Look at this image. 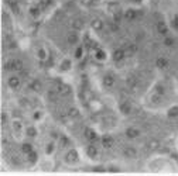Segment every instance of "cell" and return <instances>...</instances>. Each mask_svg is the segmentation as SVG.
Listing matches in <instances>:
<instances>
[{
    "mask_svg": "<svg viewBox=\"0 0 178 176\" xmlns=\"http://www.w3.org/2000/svg\"><path fill=\"white\" fill-rule=\"evenodd\" d=\"M13 128H14V131H20V130H21L23 128V125H21V123H20V121H13Z\"/></svg>",
    "mask_w": 178,
    "mask_h": 176,
    "instance_id": "cell-32",
    "label": "cell"
},
{
    "mask_svg": "<svg viewBox=\"0 0 178 176\" xmlns=\"http://www.w3.org/2000/svg\"><path fill=\"white\" fill-rule=\"evenodd\" d=\"M124 56H126V51L124 49H114V52H113V59L116 61V62H122L124 59Z\"/></svg>",
    "mask_w": 178,
    "mask_h": 176,
    "instance_id": "cell-6",
    "label": "cell"
},
{
    "mask_svg": "<svg viewBox=\"0 0 178 176\" xmlns=\"http://www.w3.org/2000/svg\"><path fill=\"white\" fill-rule=\"evenodd\" d=\"M55 151V145L54 142H49V144H47V147H45V154L47 155H51L52 152Z\"/></svg>",
    "mask_w": 178,
    "mask_h": 176,
    "instance_id": "cell-30",
    "label": "cell"
},
{
    "mask_svg": "<svg viewBox=\"0 0 178 176\" xmlns=\"http://www.w3.org/2000/svg\"><path fill=\"white\" fill-rule=\"evenodd\" d=\"M28 87H30L31 90H34V92H40L41 90V83H40V80L32 79V80L28 82Z\"/></svg>",
    "mask_w": 178,
    "mask_h": 176,
    "instance_id": "cell-12",
    "label": "cell"
},
{
    "mask_svg": "<svg viewBox=\"0 0 178 176\" xmlns=\"http://www.w3.org/2000/svg\"><path fill=\"white\" fill-rule=\"evenodd\" d=\"M85 137H86L88 141H95L97 138V134L92 130V128H86L85 130Z\"/></svg>",
    "mask_w": 178,
    "mask_h": 176,
    "instance_id": "cell-14",
    "label": "cell"
},
{
    "mask_svg": "<svg viewBox=\"0 0 178 176\" xmlns=\"http://www.w3.org/2000/svg\"><path fill=\"white\" fill-rule=\"evenodd\" d=\"M61 68L64 70H69L71 68H72V62H71L69 59H65V61H62V65H61Z\"/></svg>",
    "mask_w": 178,
    "mask_h": 176,
    "instance_id": "cell-29",
    "label": "cell"
},
{
    "mask_svg": "<svg viewBox=\"0 0 178 176\" xmlns=\"http://www.w3.org/2000/svg\"><path fill=\"white\" fill-rule=\"evenodd\" d=\"M37 58L40 59V61H45V59H47V51L44 48H38L37 49Z\"/></svg>",
    "mask_w": 178,
    "mask_h": 176,
    "instance_id": "cell-25",
    "label": "cell"
},
{
    "mask_svg": "<svg viewBox=\"0 0 178 176\" xmlns=\"http://www.w3.org/2000/svg\"><path fill=\"white\" fill-rule=\"evenodd\" d=\"M167 116H168L170 118H175V117H178V106L170 107V109H168V111H167Z\"/></svg>",
    "mask_w": 178,
    "mask_h": 176,
    "instance_id": "cell-18",
    "label": "cell"
},
{
    "mask_svg": "<svg viewBox=\"0 0 178 176\" xmlns=\"http://www.w3.org/2000/svg\"><path fill=\"white\" fill-rule=\"evenodd\" d=\"M151 101H153V103H156V104H158V103L161 101V97L158 96V95H154V96L151 97Z\"/></svg>",
    "mask_w": 178,
    "mask_h": 176,
    "instance_id": "cell-35",
    "label": "cell"
},
{
    "mask_svg": "<svg viewBox=\"0 0 178 176\" xmlns=\"http://www.w3.org/2000/svg\"><path fill=\"white\" fill-rule=\"evenodd\" d=\"M4 123H6V114L3 113V114H1V124H4Z\"/></svg>",
    "mask_w": 178,
    "mask_h": 176,
    "instance_id": "cell-41",
    "label": "cell"
},
{
    "mask_svg": "<svg viewBox=\"0 0 178 176\" xmlns=\"http://www.w3.org/2000/svg\"><path fill=\"white\" fill-rule=\"evenodd\" d=\"M11 69L16 70V72H21L23 70V62L20 59H13V62H11Z\"/></svg>",
    "mask_w": 178,
    "mask_h": 176,
    "instance_id": "cell-13",
    "label": "cell"
},
{
    "mask_svg": "<svg viewBox=\"0 0 178 176\" xmlns=\"http://www.w3.org/2000/svg\"><path fill=\"white\" fill-rule=\"evenodd\" d=\"M48 97H49V100H57L55 92H48Z\"/></svg>",
    "mask_w": 178,
    "mask_h": 176,
    "instance_id": "cell-38",
    "label": "cell"
},
{
    "mask_svg": "<svg viewBox=\"0 0 178 176\" xmlns=\"http://www.w3.org/2000/svg\"><path fill=\"white\" fill-rule=\"evenodd\" d=\"M86 155L89 156V158H92V159H95V158L97 156V148L93 144L88 145L86 147Z\"/></svg>",
    "mask_w": 178,
    "mask_h": 176,
    "instance_id": "cell-9",
    "label": "cell"
},
{
    "mask_svg": "<svg viewBox=\"0 0 178 176\" xmlns=\"http://www.w3.org/2000/svg\"><path fill=\"white\" fill-rule=\"evenodd\" d=\"M7 85L10 89H17L18 86H20V79L17 78V76H10L9 79H7Z\"/></svg>",
    "mask_w": 178,
    "mask_h": 176,
    "instance_id": "cell-7",
    "label": "cell"
},
{
    "mask_svg": "<svg viewBox=\"0 0 178 176\" xmlns=\"http://www.w3.org/2000/svg\"><path fill=\"white\" fill-rule=\"evenodd\" d=\"M102 145H103V148H106V150H110L112 147H113V144H114V139L110 137V135H106V137H103L102 138Z\"/></svg>",
    "mask_w": 178,
    "mask_h": 176,
    "instance_id": "cell-4",
    "label": "cell"
},
{
    "mask_svg": "<svg viewBox=\"0 0 178 176\" xmlns=\"http://www.w3.org/2000/svg\"><path fill=\"white\" fill-rule=\"evenodd\" d=\"M124 155H126L127 158H136V156H137V150L129 147V148H126V150H124Z\"/></svg>",
    "mask_w": 178,
    "mask_h": 176,
    "instance_id": "cell-16",
    "label": "cell"
},
{
    "mask_svg": "<svg viewBox=\"0 0 178 176\" xmlns=\"http://www.w3.org/2000/svg\"><path fill=\"white\" fill-rule=\"evenodd\" d=\"M139 135H140V131H139L137 128H134V127H129L127 130H126V137H127L129 139H136Z\"/></svg>",
    "mask_w": 178,
    "mask_h": 176,
    "instance_id": "cell-2",
    "label": "cell"
},
{
    "mask_svg": "<svg viewBox=\"0 0 178 176\" xmlns=\"http://www.w3.org/2000/svg\"><path fill=\"white\" fill-rule=\"evenodd\" d=\"M129 51L131 54H134L136 51H137V45H136V44H131V45H129Z\"/></svg>",
    "mask_w": 178,
    "mask_h": 176,
    "instance_id": "cell-36",
    "label": "cell"
},
{
    "mask_svg": "<svg viewBox=\"0 0 178 176\" xmlns=\"http://www.w3.org/2000/svg\"><path fill=\"white\" fill-rule=\"evenodd\" d=\"M156 28H157V31L160 32L161 35H165V34L168 32V27H167V24H165L164 21H161V20H160V21H157Z\"/></svg>",
    "mask_w": 178,
    "mask_h": 176,
    "instance_id": "cell-8",
    "label": "cell"
},
{
    "mask_svg": "<svg viewBox=\"0 0 178 176\" xmlns=\"http://www.w3.org/2000/svg\"><path fill=\"white\" fill-rule=\"evenodd\" d=\"M92 47V41L89 38H85V48H91Z\"/></svg>",
    "mask_w": 178,
    "mask_h": 176,
    "instance_id": "cell-37",
    "label": "cell"
},
{
    "mask_svg": "<svg viewBox=\"0 0 178 176\" xmlns=\"http://www.w3.org/2000/svg\"><path fill=\"white\" fill-rule=\"evenodd\" d=\"M58 92L62 95V96H68L71 93V86L65 85V83H61V85H58Z\"/></svg>",
    "mask_w": 178,
    "mask_h": 176,
    "instance_id": "cell-11",
    "label": "cell"
},
{
    "mask_svg": "<svg viewBox=\"0 0 178 176\" xmlns=\"http://www.w3.org/2000/svg\"><path fill=\"white\" fill-rule=\"evenodd\" d=\"M156 65H157V68H160V69L165 70V69H168V66H170V62H168L167 58H162V56H160V58H157Z\"/></svg>",
    "mask_w": 178,
    "mask_h": 176,
    "instance_id": "cell-3",
    "label": "cell"
},
{
    "mask_svg": "<svg viewBox=\"0 0 178 176\" xmlns=\"http://www.w3.org/2000/svg\"><path fill=\"white\" fill-rule=\"evenodd\" d=\"M72 27H74L75 30H78V31H79V30H82V28H83V21H82L81 18H75V20L72 21Z\"/></svg>",
    "mask_w": 178,
    "mask_h": 176,
    "instance_id": "cell-24",
    "label": "cell"
},
{
    "mask_svg": "<svg viewBox=\"0 0 178 176\" xmlns=\"http://www.w3.org/2000/svg\"><path fill=\"white\" fill-rule=\"evenodd\" d=\"M91 27L93 28V30H96V31H100L103 28V21L100 20V18H93L91 21Z\"/></svg>",
    "mask_w": 178,
    "mask_h": 176,
    "instance_id": "cell-10",
    "label": "cell"
},
{
    "mask_svg": "<svg viewBox=\"0 0 178 176\" xmlns=\"http://www.w3.org/2000/svg\"><path fill=\"white\" fill-rule=\"evenodd\" d=\"M82 55H83V48H82V47L76 48V51H75V59H81Z\"/></svg>",
    "mask_w": 178,
    "mask_h": 176,
    "instance_id": "cell-31",
    "label": "cell"
},
{
    "mask_svg": "<svg viewBox=\"0 0 178 176\" xmlns=\"http://www.w3.org/2000/svg\"><path fill=\"white\" fill-rule=\"evenodd\" d=\"M32 151V145L28 144V142H24V144L21 145V152L23 154H28V152H31Z\"/></svg>",
    "mask_w": 178,
    "mask_h": 176,
    "instance_id": "cell-27",
    "label": "cell"
},
{
    "mask_svg": "<svg viewBox=\"0 0 178 176\" xmlns=\"http://www.w3.org/2000/svg\"><path fill=\"white\" fill-rule=\"evenodd\" d=\"M18 103H20L23 107H27L28 106V101L26 100V99H20V100H18Z\"/></svg>",
    "mask_w": 178,
    "mask_h": 176,
    "instance_id": "cell-39",
    "label": "cell"
},
{
    "mask_svg": "<svg viewBox=\"0 0 178 176\" xmlns=\"http://www.w3.org/2000/svg\"><path fill=\"white\" fill-rule=\"evenodd\" d=\"M32 117H34V120H40V118L43 117V114H41L40 111H37V113H34V116H32Z\"/></svg>",
    "mask_w": 178,
    "mask_h": 176,
    "instance_id": "cell-40",
    "label": "cell"
},
{
    "mask_svg": "<svg viewBox=\"0 0 178 176\" xmlns=\"http://www.w3.org/2000/svg\"><path fill=\"white\" fill-rule=\"evenodd\" d=\"M147 147H148L151 151H157L160 148V141H158V139H151V141H148Z\"/></svg>",
    "mask_w": 178,
    "mask_h": 176,
    "instance_id": "cell-20",
    "label": "cell"
},
{
    "mask_svg": "<svg viewBox=\"0 0 178 176\" xmlns=\"http://www.w3.org/2000/svg\"><path fill=\"white\" fill-rule=\"evenodd\" d=\"M64 161L66 162V164H75L76 161H78V152H76L75 150H69L66 151V154H65L64 156Z\"/></svg>",
    "mask_w": 178,
    "mask_h": 176,
    "instance_id": "cell-1",
    "label": "cell"
},
{
    "mask_svg": "<svg viewBox=\"0 0 178 176\" xmlns=\"http://www.w3.org/2000/svg\"><path fill=\"white\" fill-rule=\"evenodd\" d=\"M28 162L30 164H37V161H38V154L35 152V151L32 150L31 152H28Z\"/></svg>",
    "mask_w": 178,
    "mask_h": 176,
    "instance_id": "cell-21",
    "label": "cell"
},
{
    "mask_svg": "<svg viewBox=\"0 0 178 176\" xmlns=\"http://www.w3.org/2000/svg\"><path fill=\"white\" fill-rule=\"evenodd\" d=\"M93 1H99V0H93Z\"/></svg>",
    "mask_w": 178,
    "mask_h": 176,
    "instance_id": "cell-42",
    "label": "cell"
},
{
    "mask_svg": "<svg viewBox=\"0 0 178 176\" xmlns=\"http://www.w3.org/2000/svg\"><path fill=\"white\" fill-rule=\"evenodd\" d=\"M122 17H124V13H122V11H117V13H114V21H120L122 20Z\"/></svg>",
    "mask_w": 178,
    "mask_h": 176,
    "instance_id": "cell-34",
    "label": "cell"
},
{
    "mask_svg": "<svg viewBox=\"0 0 178 176\" xmlns=\"http://www.w3.org/2000/svg\"><path fill=\"white\" fill-rule=\"evenodd\" d=\"M124 17L127 18V20H134L136 17H137V13H136V10H126L124 11Z\"/></svg>",
    "mask_w": 178,
    "mask_h": 176,
    "instance_id": "cell-23",
    "label": "cell"
},
{
    "mask_svg": "<svg viewBox=\"0 0 178 176\" xmlns=\"http://www.w3.org/2000/svg\"><path fill=\"white\" fill-rule=\"evenodd\" d=\"M119 110H120L122 114L129 116L130 113H131V107H130V104L127 103V101H123V103H120V104H119Z\"/></svg>",
    "mask_w": 178,
    "mask_h": 176,
    "instance_id": "cell-5",
    "label": "cell"
},
{
    "mask_svg": "<svg viewBox=\"0 0 178 176\" xmlns=\"http://www.w3.org/2000/svg\"><path fill=\"white\" fill-rule=\"evenodd\" d=\"M103 85L106 87H113L114 86V78L112 75H106L103 78Z\"/></svg>",
    "mask_w": 178,
    "mask_h": 176,
    "instance_id": "cell-15",
    "label": "cell"
},
{
    "mask_svg": "<svg viewBox=\"0 0 178 176\" xmlns=\"http://www.w3.org/2000/svg\"><path fill=\"white\" fill-rule=\"evenodd\" d=\"M164 44H165L167 47H173V45H174V40L171 37H165V40H164Z\"/></svg>",
    "mask_w": 178,
    "mask_h": 176,
    "instance_id": "cell-33",
    "label": "cell"
},
{
    "mask_svg": "<svg viewBox=\"0 0 178 176\" xmlns=\"http://www.w3.org/2000/svg\"><path fill=\"white\" fill-rule=\"evenodd\" d=\"M26 134H27V137H30V138H34V137H37V128L35 127L26 128Z\"/></svg>",
    "mask_w": 178,
    "mask_h": 176,
    "instance_id": "cell-26",
    "label": "cell"
},
{
    "mask_svg": "<svg viewBox=\"0 0 178 176\" xmlns=\"http://www.w3.org/2000/svg\"><path fill=\"white\" fill-rule=\"evenodd\" d=\"M95 58L97 59V62H102V61L106 59V54H105L103 49H97L96 52H95Z\"/></svg>",
    "mask_w": 178,
    "mask_h": 176,
    "instance_id": "cell-22",
    "label": "cell"
},
{
    "mask_svg": "<svg viewBox=\"0 0 178 176\" xmlns=\"http://www.w3.org/2000/svg\"><path fill=\"white\" fill-rule=\"evenodd\" d=\"M119 28H120V26H119L117 21H110V23H109V30H110L112 32L119 31Z\"/></svg>",
    "mask_w": 178,
    "mask_h": 176,
    "instance_id": "cell-28",
    "label": "cell"
},
{
    "mask_svg": "<svg viewBox=\"0 0 178 176\" xmlns=\"http://www.w3.org/2000/svg\"><path fill=\"white\" fill-rule=\"evenodd\" d=\"M78 40H79V38H78V35H76L75 32H71L69 35L66 37V41H68L69 45H75V44H78Z\"/></svg>",
    "mask_w": 178,
    "mask_h": 176,
    "instance_id": "cell-17",
    "label": "cell"
},
{
    "mask_svg": "<svg viewBox=\"0 0 178 176\" xmlns=\"http://www.w3.org/2000/svg\"><path fill=\"white\" fill-rule=\"evenodd\" d=\"M68 116H69L71 118H76L81 116V113H79V110H78L76 107H69V109H68Z\"/></svg>",
    "mask_w": 178,
    "mask_h": 176,
    "instance_id": "cell-19",
    "label": "cell"
}]
</instances>
